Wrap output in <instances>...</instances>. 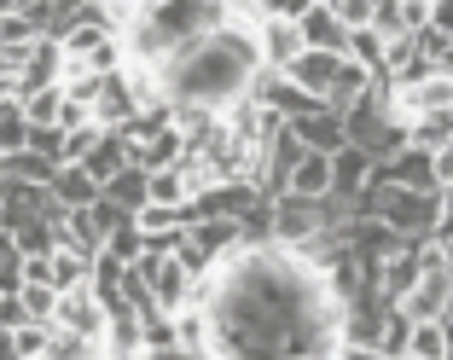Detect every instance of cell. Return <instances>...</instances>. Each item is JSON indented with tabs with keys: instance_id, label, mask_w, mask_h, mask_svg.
<instances>
[{
	"instance_id": "obj_13",
	"label": "cell",
	"mask_w": 453,
	"mask_h": 360,
	"mask_svg": "<svg viewBox=\"0 0 453 360\" xmlns=\"http://www.w3.org/2000/svg\"><path fill=\"white\" fill-rule=\"evenodd\" d=\"M105 355H111V360H146V355H151L140 308H128V303H117V308H111V326H105Z\"/></svg>"
},
{
	"instance_id": "obj_14",
	"label": "cell",
	"mask_w": 453,
	"mask_h": 360,
	"mask_svg": "<svg viewBox=\"0 0 453 360\" xmlns=\"http://www.w3.org/2000/svg\"><path fill=\"white\" fill-rule=\"evenodd\" d=\"M378 180H389V187H407V192H441L436 187V157L418 146L395 151L389 163H378Z\"/></svg>"
},
{
	"instance_id": "obj_23",
	"label": "cell",
	"mask_w": 453,
	"mask_h": 360,
	"mask_svg": "<svg viewBox=\"0 0 453 360\" xmlns=\"http://www.w3.org/2000/svg\"><path fill=\"white\" fill-rule=\"evenodd\" d=\"M105 198H111V203H122L128 215H140V210L151 203V174L140 169V163H128L117 180H105Z\"/></svg>"
},
{
	"instance_id": "obj_2",
	"label": "cell",
	"mask_w": 453,
	"mask_h": 360,
	"mask_svg": "<svg viewBox=\"0 0 453 360\" xmlns=\"http://www.w3.org/2000/svg\"><path fill=\"white\" fill-rule=\"evenodd\" d=\"M262 70L267 65H262V41H256V18L233 12L226 29H215V35H203L198 47H187L180 58H169V65L157 70V88H163V99H169L174 111L198 105V111L226 117L239 99H250V88H256Z\"/></svg>"
},
{
	"instance_id": "obj_28",
	"label": "cell",
	"mask_w": 453,
	"mask_h": 360,
	"mask_svg": "<svg viewBox=\"0 0 453 360\" xmlns=\"http://www.w3.org/2000/svg\"><path fill=\"white\" fill-rule=\"evenodd\" d=\"M18 105H24L29 128H58V111H65V81H58V88H41V94H24Z\"/></svg>"
},
{
	"instance_id": "obj_20",
	"label": "cell",
	"mask_w": 453,
	"mask_h": 360,
	"mask_svg": "<svg viewBox=\"0 0 453 360\" xmlns=\"http://www.w3.org/2000/svg\"><path fill=\"white\" fill-rule=\"evenodd\" d=\"M53 198L65 203V210H94V203L105 198V187H99V180L81 169V163H65V169L53 174Z\"/></svg>"
},
{
	"instance_id": "obj_31",
	"label": "cell",
	"mask_w": 453,
	"mask_h": 360,
	"mask_svg": "<svg viewBox=\"0 0 453 360\" xmlns=\"http://www.w3.org/2000/svg\"><path fill=\"white\" fill-rule=\"evenodd\" d=\"M413 105H418V117H425V111H453V76L430 70L425 81H413Z\"/></svg>"
},
{
	"instance_id": "obj_11",
	"label": "cell",
	"mask_w": 453,
	"mask_h": 360,
	"mask_svg": "<svg viewBox=\"0 0 453 360\" xmlns=\"http://www.w3.org/2000/svg\"><path fill=\"white\" fill-rule=\"evenodd\" d=\"M134 117H140V88H134L128 70H111L105 88H99V99H94V122L111 128V134H122Z\"/></svg>"
},
{
	"instance_id": "obj_46",
	"label": "cell",
	"mask_w": 453,
	"mask_h": 360,
	"mask_svg": "<svg viewBox=\"0 0 453 360\" xmlns=\"http://www.w3.org/2000/svg\"><path fill=\"white\" fill-rule=\"evenodd\" d=\"M146 360H203L198 349H187V343H169V349H151Z\"/></svg>"
},
{
	"instance_id": "obj_48",
	"label": "cell",
	"mask_w": 453,
	"mask_h": 360,
	"mask_svg": "<svg viewBox=\"0 0 453 360\" xmlns=\"http://www.w3.org/2000/svg\"><path fill=\"white\" fill-rule=\"evenodd\" d=\"M436 70H441V76H453V41H448V47H441V58H436Z\"/></svg>"
},
{
	"instance_id": "obj_43",
	"label": "cell",
	"mask_w": 453,
	"mask_h": 360,
	"mask_svg": "<svg viewBox=\"0 0 453 360\" xmlns=\"http://www.w3.org/2000/svg\"><path fill=\"white\" fill-rule=\"evenodd\" d=\"M18 326H29L24 296H18V291H0V332H18Z\"/></svg>"
},
{
	"instance_id": "obj_27",
	"label": "cell",
	"mask_w": 453,
	"mask_h": 360,
	"mask_svg": "<svg viewBox=\"0 0 453 360\" xmlns=\"http://www.w3.org/2000/svg\"><path fill=\"white\" fill-rule=\"evenodd\" d=\"M343 58H355V65H366L378 81H384V65H389V41L378 35V29H355L349 35V47H343Z\"/></svg>"
},
{
	"instance_id": "obj_16",
	"label": "cell",
	"mask_w": 453,
	"mask_h": 360,
	"mask_svg": "<svg viewBox=\"0 0 453 360\" xmlns=\"http://www.w3.org/2000/svg\"><path fill=\"white\" fill-rule=\"evenodd\" d=\"M303 157H308V146L291 134V122H285V134L267 146V169H262V192L267 198H285V192H291V174H296Z\"/></svg>"
},
{
	"instance_id": "obj_32",
	"label": "cell",
	"mask_w": 453,
	"mask_h": 360,
	"mask_svg": "<svg viewBox=\"0 0 453 360\" xmlns=\"http://www.w3.org/2000/svg\"><path fill=\"white\" fill-rule=\"evenodd\" d=\"M24 146H29V117H24V105H6L0 111V157H12Z\"/></svg>"
},
{
	"instance_id": "obj_47",
	"label": "cell",
	"mask_w": 453,
	"mask_h": 360,
	"mask_svg": "<svg viewBox=\"0 0 453 360\" xmlns=\"http://www.w3.org/2000/svg\"><path fill=\"white\" fill-rule=\"evenodd\" d=\"M0 360H24V355H18V343H12V332H0Z\"/></svg>"
},
{
	"instance_id": "obj_24",
	"label": "cell",
	"mask_w": 453,
	"mask_h": 360,
	"mask_svg": "<svg viewBox=\"0 0 453 360\" xmlns=\"http://www.w3.org/2000/svg\"><path fill=\"white\" fill-rule=\"evenodd\" d=\"M291 192L296 198H332V157L326 151H308L291 174Z\"/></svg>"
},
{
	"instance_id": "obj_33",
	"label": "cell",
	"mask_w": 453,
	"mask_h": 360,
	"mask_svg": "<svg viewBox=\"0 0 453 360\" xmlns=\"http://www.w3.org/2000/svg\"><path fill=\"white\" fill-rule=\"evenodd\" d=\"M105 256H117L122 267H134V262H140V256H146V233L134 227V221H128V227H117V233H111V239H105Z\"/></svg>"
},
{
	"instance_id": "obj_22",
	"label": "cell",
	"mask_w": 453,
	"mask_h": 360,
	"mask_svg": "<svg viewBox=\"0 0 453 360\" xmlns=\"http://www.w3.org/2000/svg\"><path fill=\"white\" fill-rule=\"evenodd\" d=\"M65 250L88 256V262H99V256H105V227L94 221V210H70L65 215Z\"/></svg>"
},
{
	"instance_id": "obj_51",
	"label": "cell",
	"mask_w": 453,
	"mask_h": 360,
	"mask_svg": "<svg viewBox=\"0 0 453 360\" xmlns=\"http://www.w3.org/2000/svg\"><path fill=\"white\" fill-rule=\"evenodd\" d=\"M117 6H122V12H140V6H146V0H117Z\"/></svg>"
},
{
	"instance_id": "obj_8",
	"label": "cell",
	"mask_w": 453,
	"mask_h": 360,
	"mask_svg": "<svg viewBox=\"0 0 453 360\" xmlns=\"http://www.w3.org/2000/svg\"><path fill=\"white\" fill-rule=\"evenodd\" d=\"M448 303H453V273H448V262H436V267H425V280L401 296L395 308L413 326H425V320H448Z\"/></svg>"
},
{
	"instance_id": "obj_26",
	"label": "cell",
	"mask_w": 453,
	"mask_h": 360,
	"mask_svg": "<svg viewBox=\"0 0 453 360\" xmlns=\"http://www.w3.org/2000/svg\"><path fill=\"white\" fill-rule=\"evenodd\" d=\"M0 174L6 180H29V187H53V174H58V163L53 157H41V151H12V157L0 163Z\"/></svg>"
},
{
	"instance_id": "obj_50",
	"label": "cell",
	"mask_w": 453,
	"mask_h": 360,
	"mask_svg": "<svg viewBox=\"0 0 453 360\" xmlns=\"http://www.w3.org/2000/svg\"><path fill=\"white\" fill-rule=\"evenodd\" d=\"M441 215H453V187H441Z\"/></svg>"
},
{
	"instance_id": "obj_52",
	"label": "cell",
	"mask_w": 453,
	"mask_h": 360,
	"mask_svg": "<svg viewBox=\"0 0 453 360\" xmlns=\"http://www.w3.org/2000/svg\"><path fill=\"white\" fill-rule=\"evenodd\" d=\"M18 12V0H0V18H12Z\"/></svg>"
},
{
	"instance_id": "obj_7",
	"label": "cell",
	"mask_w": 453,
	"mask_h": 360,
	"mask_svg": "<svg viewBox=\"0 0 453 360\" xmlns=\"http://www.w3.org/2000/svg\"><path fill=\"white\" fill-rule=\"evenodd\" d=\"M58 332H76V337H99L105 343V326H111V308L94 285H76V291H58V314H53Z\"/></svg>"
},
{
	"instance_id": "obj_17",
	"label": "cell",
	"mask_w": 453,
	"mask_h": 360,
	"mask_svg": "<svg viewBox=\"0 0 453 360\" xmlns=\"http://www.w3.org/2000/svg\"><path fill=\"white\" fill-rule=\"evenodd\" d=\"M285 76H291L303 94H314V99H326V105H332V88H337V76H343V53H314V47H308V53L285 70Z\"/></svg>"
},
{
	"instance_id": "obj_3",
	"label": "cell",
	"mask_w": 453,
	"mask_h": 360,
	"mask_svg": "<svg viewBox=\"0 0 453 360\" xmlns=\"http://www.w3.org/2000/svg\"><path fill=\"white\" fill-rule=\"evenodd\" d=\"M226 24H233V0H146L122 29V53L134 70H163Z\"/></svg>"
},
{
	"instance_id": "obj_29",
	"label": "cell",
	"mask_w": 453,
	"mask_h": 360,
	"mask_svg": "<svg viewBox=\"0 0 453 360\" xmlns=\"http://www.w3.org/2000/svg\"><path fill=\"white\" fill-rule=\"evenodd\" d=\"M407 360H448V320H425V326H413Z\"/></svg>"
},
{
	"instance_id": "obj_4",
	"label": "cell",
	"mask_w": 453,
	"mask_h": 360,
	"mask_svg": "<svg viewBox=\"0 0 453 360\" xmlns=\"http://www.w3.org/2000/svg\"><path fill=\"white\" fill-rule=\"evenodd\" d=\"M355 215H378V221H389L395 233H407V239H436L441 227V192H407V187H389V180H378L355 198Z\"/></svg>"
},
{
	"instance_id": "obj_40",
	"label": "cell",
	"mask_w": 453,
	"mask_h": 360,
	"mask_svg": "<svg viewBox=\"0 0 453 360\" xmlns=\"http://www.w3.org/2000/svg\"><path fill=\"white\" fill-rule=\"evenodd\" d=\"M41 41V29L29 24L24 12H12V18H0V47H35Z\"/></svg>"
},
{
	"instance_id": "obj_5",
	"label": "cell",
	"mask_w": 453,
	"mask_h": 360,
	"mask_svg": "<svg viewBox=\"0 0 453 360\" xmlns=\"http://www.w3.org/2000/svg\"><path fill=\"white\" fill-rule=\"evenodd\" d=\"M343 122H349V146H360L372 163H389L395 151H407V128H401V122L384 111V88H378L372 99L349 105Z\"/></svg>"
},
{
	"instance_id": "obj_1",
	"label": "cell",
	"mask_w": 453,
	"mask_h": 360,
	"mask_svg": "<svg viewBox=\"0 0 453 360\" xmlns=\"http://www.w3.org/2000/svg\"><path fill=\"white\" fill-rule=\"evenodd\" d=\"M192 308L210 314V360H337L349 303L303 250L239 244L203 273Z\"/></svg>"
},
{
	"instance_id": "obj_19",
	"label": "cell",
	"mask_w": 453,
	"mask_h": 360,
	"mask_svg": "<svg viewBox=\"0 0 453 360\" xmlns=\"http://www.w3.org/2000/svg\"><path fill=\"white\" fill-rule=\"evenodd\" d=\"M296 24H303V41L314 47V53H343L349 47V29H343V18H337L332 6H308Z\"/></svg>"
},
{
	"instance_id": "obj_34",
	"label": "cell",
	"mask_w": 453,
	"mask_h": 360,
	"mask_svg": "<svg viewBox=\"0 0 453 360\" xmlns=\"http://www.w3.org/2000/svg\"><path fill=\"white\" fill-rule=\"evenodd\" d=\"M18 296H24V314H29V320L53 326V314H58V291H53V285H18Z\"/></svg>"
},
{
	"instance_id": "obj_54",
	"label": "cell",
	"mask_w": 453,
	"mask_h": 360,
	"mask_svg": "<svg viewBox=\"0 0 453 360\" xmlns=\"http://www.w3.org/2000/svg\"><path fill=\"white\" fill-rule=\"evenodd\" d=\"M441 262H448V273H453V250H441Z\"/></svg>"
},
{
	"instance_id": "obj_45",
	"label": "cell",
	"mask_w": 453,
	"mask_h": 360,
	"mask_svg": "<svg viewBox=\"0 0 453 360\" xmlns=\"http://www.w3.org/2000/svg\"><path fill=\"white\" fill-rule=\"evenodd\" d=\"M430 157H436V187H453V146L430 151Z\"/></svg>"
},
{
	"instance_id": "obj_35",
	"label": "cell",
	"mask_w": 453,
	"mask_h": 360,
	"mask_svg": "<svg viewBox=\"0 0 453 360\" xmlns=\"http://www.w3.org/2000/svg\"><path fill=\"white\" fill-rule=\"evenodd\" d=\"M151 203H169V210L192 203V192H187V180H180V169H157V174H151Z\"/></svg>"
},
{
	"instance_id": "obj_18",
	"label": "cell",
	"mask_w": 453,
	"mask_h": 360,
	"mask_svg": "<svg viewBox=\"0 0 453 360\" xmlns=\"http://www.w3.org/2000/svg\"><path fill=\"white\" fill-rule=\"evenodd\" d=\"M58 81H65V41L41 35L35 53H29L24 81H18V99H24V94H41V88H58Z\"/></svg>"
},
{
	"instance_id": "obj_41",
	"label": "cell",
	"mask_w": 453,
	"mask_h": 360,
	"mask_svg": "<svg viewBox=\"0 0 453 360\" xmlns=\"http://www.w3.org/2000/svg\"><path fill=\"white\" fill-rule=\"evenodd\" d=\"M111 128H99V122H88V128H76V134H65V163H81L88 157V151L99 146V140H105Z\"/></svg>"
},
{
	"instance_id": "obj_25",
	"label": "cell",
	"mask_w": 453,
	"mask_h": 360,
	"mask_svg": "<svg viewBox=\"0 0 453 360\" xmlns=\"http://www.w3.org/2000/svg\"><path fill=\"white\" fill-rule=\"evenodd\" d=\"M407 146H418V151L453 146V111H425V117H413V128H407Z\"/></svg>"
},
{
	"instance_id": "obj_30",
	"label": "cell",
	"mask_w": 453,
	"mask_h": 360,
	"mask_svg": "<svg viewBox=\"0 0 453 360\" xmlns=\"http://www.w3.org/2000/svg\"><path fill=\"white\" fill-rule=\"evenodd\" d=\"M407 343H413V320H407L401 308H389L384 332H378V355H384V360H407Z\"/></svg>"
},
{
	"instance_id": "obj_9",
	"label": "cell",
	"mask_w": 453,
	"mask_h": 360,
	"mask_svg": "<svg viewBox=\"0 0 453 360\" xmlns=\"http://www.w3.org/2000/svg\"><path fill=\"white\" fill-rule=\"evenodd\" d=\"M256 41H262V65L267 70H291L296 58L308 53L303 24H296V18H267V12H256Z\"/></svg>"
},
{
	"instance_id": "obj_21",
	"label": "cell",
	"mask_w": 453,
	"mask_h": 360,
	"mask_svg": "<svg viewBox=\"0 0 453 360\" xmlns=\"http://www.w3.org/2000/svg\"><path fill=\"white\" fill-rule=\"evenodd\" d=\"M134 163V146H128V134H105V140H99L94 151H88V157H81V169L94 174L99 187H105V180H117L122 169H128Z\"/></svg>"
},
{
	"instance_id": "obj_55",
	"label": "cell",
	"mask_w": 453,
	"mask_h": 360,
	"mask_svg": "<svg viewBox=\"0 0 453 360\" xmlns=\"http://www.w3.org/2000/svg\"><path fill=\"white\" fill-rule=\"evenodd\" d=\"M314 6H337V0H314Z\"/></svg>"
},
{
	"instance_id": "obj_15",
	"label": "cell",
	"mask_w": 453,
	"mask_h": 360,
	"mask_svg": "<svg viewBox=\"0 0 453 360\" xmlns=\"http://www.w3.org/2000/svg\"><path fill=\"white\" fill-rule=\"evenodd\" d=\"M372 174H378V163L366 157V151H360V146H343V151L332 157V198L355 210V198L372 187Z\"/></svg>"
},
{
	"instance_id": "obj_36",
	"label": "cell",
	"mask_w": 453,
	"mask_h": 360,
	"mask_svg": "<svg viewBox=\"0 0 453 360\" xmlns=\"http://www.w3.org/2000/svg\"><path fill=\"white\" fill-rule=\"evenodd\" d=\"M24 285V250L6 227H0V291H18Z\"/></svg>"
},
{
	"instance_id": "obj_49",
	"label": "cell",
	"mask_w": 453,
	"mask_h": 360,
	"mask_svg": "<svg viewBox=\"0 0 453 360\" xmlns=\"http://www.w3.org/2000/svg\"><path fill=\"white\" fill-rule=\"evenodd\" d=\"M233 12H244V18H256V12H262V0H233Z\"/></svg>"
},
{
	"instance_id": "obj_44",
	"label": "cell",
	"mask_w": 453,
	"mask_h": 360,
	"mask_svg": "<svg viewBox=\"0 0 453 360\" xmlns=\"http://www.w3.org/2000/svg\"><path fill=\"white\" fill-rule=\"evenodd\" d=\"M308 6H314V0H262V12H267V18H303Z\"/></svg>"
},
{
	"instance_id": "obj_37",
	"label": "cell",
	"mask_w": 453,
	"mask_h": 360,
	"mask_svg": "<svg viewBox=\"0 0 453 360\" xmlns=\"http://www.w3.org/2000/svg\"><path fill=\"white\" fill-rule=\"evenodd\" d=\"M134 227L151 239V233H180L187 221H180V210H169V203H146V210L134 215Z\"/></svg>"
},
{
	"instance_id": "obj_6",
	"label": "cell",
	"mask_w": 453,
	"mask_h": 360,
	"mask_svg": "<svg viewBox=\"0 0 453 360\" xmlns=\"http://www.w3.org/2000/svg\"><path fill=\"white\" fill-rule=\"evenodd\" d=\"M140 280H146L151 303H157V314H180V308H192V291H198V273H192L180 256H140Z\"/></svg>"
},
{
	"instance_id": "obj_53",
	"label": "cell",
	"mask_w": 453,
	"mask_h": 360,
	"mask_svg": "<svg viewBox=\"0 0 453 360\" xmlns=\"http://www.w3.org/2000/svg\"><path fill=\"white\" fill-rule=\"evenodd\" d=\"M448 360H453V320H448Z\"/></svg>"
},
{
	"instance_id": "obj_56",
	"label": "cell",
	"mask_w": 453,
	"mask_h": 360,
	"mask_svg": "<svg viewBox=\"0 0 453 360\" xmlns=\"http://www.w3.org/2000/svg\"><path fill=\"white\" fill-rule=\"evenodd\" d=\"M448 320H453V303H448Z\"/></svg>"
},
{
	"instance_id": "obj_12",
	"label": "cell",
	"mask_w": 453,
	"mask_h": 360,
	"mask_svg": "<svg viewBox=\"0 0 453 360\" xmlns=\"http://www.w3.org/2000/svg\"><path fill=\"white\" fill-rule=\"evenodd\" d=\"M291 134L303 140L308 151H326V157H337V151L349 146V122H343V111H332V105H320V111H308V117H296Z\"/></svg>"
},
{
	"instance_id": "obj_10",
	"label": "cell",
	"mask_w": 453,
	"mask_h": 360,
	"mask_svg": "<svg viewBox=\"0 0 453 360\" xmlns=\"http://www.w3.org/2000/svg\"><path fill=\"white\" fill-rule=\"evenodd\" d=\"M250 99L256 105H267V111H280L285 122H296V117H308V111H320L326 99H314V94H303L285 70H262L256 76V88H250Z\"/></svg>"
},
{
	"instance_id": "obj_42",
	"label": "cell",
	"mask_w": 453,
	"mask_h": 360,
	"mask_svg": "<svg viewBox=\"0 0 453 360\" xmlns=\"http://www.w3.org/2000/svg\"><path fill=\"white\" fill-rule=\"evenodd\" d=\"M332 12L343 18V29L355 35V29H372V12H378V0H337Z\"/></svg>"
},
{
	"instance_id": "obj_38",
	"label": "cell",
	"mask_w": 453,
	"mask_h": 360,
	"mask_svg": "<svg viewBox=\"0 0 453 360\" xmlns=\"http://www.w3.org/2000/svg\"><path fill=\"white\" fill-rule=\"evenodd\" d=\"M12 343H18V355H24V360H41L47 349H53V326L29 320V326H18V332H12Z\"/></svg>"
},
{
	"instance_id": "obj_39",
	"label": "cell",
	"mask_w": 453,
	"mask_h": 360,
	"mask_svg": "<svg viewBox=\"0 0 453 360\" xmlns=\"http://www.w3.org/2000/svg\"><path fill=\"white\" fill-rule=\"evenodd\" d=\"M372 29L384 41H401V35H413L407 29V18H401V0H378V12H372Z\"/></svg>"
}]
</instances>
